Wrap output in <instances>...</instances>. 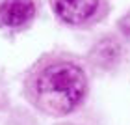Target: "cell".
Listing matches in <instances>:
<instances>
[{"mask_svg": "<svg viewBox=\"0 0 130 125\" xmlns=\"http://www.w3.org/2000/svg\"><path fill=\"white\" fill-rule=\"evenodd\" d=\"M87 75L73 58L45 56L26 73L24 95L34 108L48 116L71 114L87 95Z\"/></svg>", "mask_w": 130, "mask_h": 125, "instance_id": "6da1fadb", "label": "cell"}, {"mask_svg": "<svg viewBox=\"0 0 130 125\" xmlns=\"http://www.w3.org/2000/svg\"><path fill=\"white\" fill-rule=\"evenodd\" d=\"M121 30H123V34H125V35H128V38H130V13L121 21Z\"/></svg>", "mask_w": 130, "mask_h": 125, "instance_id": "277c9868", "label": "cell"}, {"mask_svg": "<svg viewBox=\"0 0 130 125\" xmlns=\"http://www.w3.org/2000/svg\"><path fill=\"white\" fill-rule=\"evenodd\" d=\"M52 9L63 22L73 26L89 24L100 17L102 0H50Z\"/></svg>", "mask_w": 130, "mask_h": 125, "instance_id": "7a4b0ae2", "label": "cell"}, {"mask_svg": "<svg viewBox=\"0 0 130 125\" xmlns=\"http://www.w3.org/2000/svg\"><path fill=\"white\" fill-rule=\"evenodd\" d=\"M35 15L34 0H2L0 22L8 28H21L28 24Z\"/></svg>", "mask_w": 130, "mask_h": 125, "instance_id": "3957f363", "label": "cell"}]
</instances>
